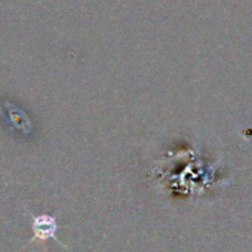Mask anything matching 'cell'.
<instances>
[{"instance_id":"cell-1","label":"cell","mask_w":252,"mask_h":252,"mask_svg":"<svg viewBox=\"0 0 252 252\" xmlns=\"http://www.w3.org/2000/svg\"><path fill=\"white\" fill-rule=\"evenodd\" d=\"M57 220L49 215H39L33 217V230H34V237L32 242L40 240L45 242L48 239H55V231H57Z\"/></svg>"}]
</instances>
